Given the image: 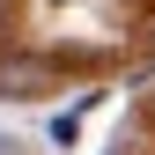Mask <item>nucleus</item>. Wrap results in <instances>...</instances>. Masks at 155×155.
Here are the masks:
<instances>
[{"label": "nucleus", "mask_w": 155, "mask_h": 155, "mask_svg": "<svg viewBox=\"0 0 155 155\" xmlns=\"http://www.w3.org/2000/svg\"><path fill=\"white\" fill-rule=\"evenodd\" d=\"M45 89H52V59H37V52H8L0 59V96L8 104H37Z\"/></svg>", "instance_id": "nucleus-1"}, {"label": "nucleus", "mask_w": 155, "mask_h": 155, "mask_svg": "<svg viewBox=\"0 0 155 155\" xmlns=\"http://www.w3.org/2000/svg\"><path fill=\"white\" fill-rule=\"evenodd\" d=\"M0 155H15V140H8V133H0Z\"/></svg>", "instance_id": "nucleus-2"}]
</instances>
